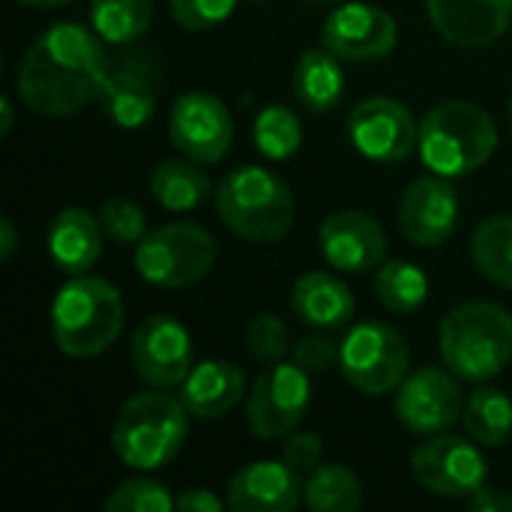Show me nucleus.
Here are the masks:
<instances>
[{
	"instance_id": "obj_1",
	"label": "nucleus",
	"mask_w": 512,
	"mask_h": 512,
	"mask_svg": "<svg viewBox=\"0 0 512 512\" xmlns=\"http://www.w3.org/2000/svg\"><path fill=\"white\" fill-rule=\"evenodd\" d=\"M108 72L102 36L63 21L30 42L15 69V90L33 114L69 117L102 96Z\"/></svg>"
},
{
	"instance_id": "obj_2",
	"label": "nucleus",
	"mask_w": 512,
	"mask_h": 512,
	"mask_svg": "<svg viewBox=\"0 0 512 512\" xmlns=\"http://www.w3.org/2000/svg\"><path fill=\"white\" fill-rule=\"evenodd\" d=\"M438 348L456 378L486 384L512 363V315L489 300L462 303L444 315Z\"/></svg>"
},
{
	"instance_id": "obj_3",
	"label": "nucleus",
	"mask_w": 512,
	"mask_h": 512,
	"mask_svg": "<svg viewBox=\"0 0 512 512\" xmlns=\"http://www.w3.org/2000/svg\"><path fill=\"white\" fill-rule=\"evenodd\" d=\"M126 321L120 291L99 276H69L51 303V336L66 357L87 360L108 351Z\"/></svg>"
},
{
	"instance_id": "obj_4",
	"label": "nucleus",
	"mask_w": 512,
	"mask_h": 512,
	"mask_svg": "<svg viewBox=\"0 0 512 512\" xmlns=\"http://www.w3.org/2000/svg\"><path fill=\"white\" fill-rule=\"evenodd\" d=\"M189 417L180 396L153 387V393H138L120 408L111 426V447L126 468L159 471L183 450Z\"/></svg>"
},
{
	"instance_id": "obj_5",
	"label": "nucleus",
	"mask_w": 512,
	"mask_h": 512,
	"mask_svg": "<svg viewBox=\"0 0 512 512\" xmlns=\"http://www.w3.org/2000/svg\"><path fill=\"white\" fill-rule=\"evenodd\" d=\"M420 159L432 174L465 177L483 168L498 150V126L474 102L450 99L420 120Z\"/></svg>"
},
{
	"instance_id": "obj_6",
	"label": "nucleus",
	"mask_w": 512,
	"mask_h": 512,
	"mask_svg": "<svg viewBox=\"0 0 512 512\" xmlns=\"http://www.w3.org/2000/svg\"><path fill=\"white\" fill-rule=\"evenodd\" d=\"M216 213L240 240L279 243L294 225V195L267 168L246 165L216 186Z\"/></svg>"
},
{
	"instance_id": "obj_7",
	"label": "nucleus",
	"mask_w": 512,
	"mask_h": 512,
	"mask_svg": "<svg viewBox=\"0 0 512 512\" xmlns=\"http://www.w3.org/2000/svg\"><path fill=\"white\" fill-rule=\"evenodd\" d=\"M216 264V240L195 222H168L150 228L135 246V270L156 288H189Z\"/></svg>"
},
{
	"instance_id": "obj_8",
	"label": "nucleus",
	"mask_w": 512,
	"mask_h": 512,
	"mask_svg": "<svg viewBox=\"0 0 512 512\" xmlns=\"http://www.w3.org/2000/svg\"><path fill=\"white\" fill-rule=\"evenodd\" d=\"M411 369V351L399 330L360 321L339 342V372L366 396H387L402 387Z\"/></svg>"
},
{
	"instance_id": "obj_9",
	"label": "nucleus",
	"mask_w": 512,
	"mask_h": 512,
	"mask_svg": "<svg viewBox=\"0 0 512 512\" xmlns=\"http://www.w3.org/2000/svg\"><path fill=\"white\" fill-rule=\"evenodd\" d=\"M312 405V375L297 363H270L246 393V423L261 441L288 438Z\"/></svg>"
},
{
	"instance_id": "obj_10",
	"label": "nucleus",
	"mask_w": 512,
	"mask_h": 512,
	"mask_svg": "<svg viewBox=\"0 0 512 512\" xmlns=\"http://www.w3.org/2000/svg\"><path fill=\"white\" fill-rule=\"evenodd\" d=\"M396 420L414 435H441L465 417V393L450 369L423 366L396 390Z\"/></svg>"
},
{
	"instance_id": "obj_11",
	"label": "nucleus",
	"mask_w": 512,
	"mask_h": 512,
	"mask_svg": "<svg viewBox=\"0 0 512 512\" xmlns=\"http://www.w3.org/2000/svg\"><path fill=\"white\" fill-rule=\"evenodd\" d=\"M348 135L351 144L372 162H405L417 141H420V123L402 105L390 96H369L357 102L348 114Z\"/></svg>"
},
{
	"instance_id": "obj_12",
	"label": "nucleus",
	"mask_w": 512,
	"mask_h": 512,
	"mask_svg": "<svg viewBox=\"0 0 512 512\" xmlns=\"http://www.w3.org/2000/svg\"><path fill=\"white\" fill-rule=\"evenodd\" d=\"M411 471L423 489L441 498H471L486 486V459L483 453L456 435H429L414 456Z\"/></svg>"
},
{
	"instance_id": "obj_13",
	"label": "nucleus",
	"mask_w": 512,
	"mask_h": 512,
	"mask_svg": "<svg viewBox=\"0 0 512 512\" xmlns=\"http://www.w3.org/2000/svg\"><path fill=\"white\" fill-rule=\"evenodd\" d=\"M168 135L183 156L201 165H213L225 159V153L231 150L234 120L219 96L204 90H189L171 105Z\"/></svg>"
},
{
	"instance_id": "obj_14",
	"label": "nucleus",
	"mask_w": 512,
	"mask_h": 512,
	"mask_svg": "<svg viewBox=\"0 0 512 512\" xmlns=\"http://www.w3.org/2000/svg\"><path fill=\"white\" fill-rule=\"evenodd\" d=\"M132 369L147 387H177L192 372V336L171 315H150L138 324L129 345Z\"/></svg>"
},
{
	"instance_id": "obj_15",
	"label": "nucleus",
	"mask_w": 512,
	"mask_h": 512,
	"mask_svg": "<svg viewBox=\"0 0 512 512\" xmlns=\"http://www.w3.org/2000/svg\"><path fill=\"white\" fill-rule=\"evenodd\" d=\"M324 48H330L339 60L372 63L384 60L399 42L396 18L372 3H345L333 9L321 30Z\"/></svg>"
},
{
	"instance_id": "obj_16",
	"label": "nucleus",
	"mask_w": 512,
	"mask_h": 512,
	"mask_svg": "<svg viewBox=\"0 0 512 512\" xmlns=\"http://www.w3.org/2000/svg\"><path fill=\"white\" fill-rule=\"evenodd\" d=\"M459 225V192L450 177L429 174L414 180L399 204V228L417 246H441Z\"/></svg>"
},
{
	"instance_id": "obj_17",
	"label": "nucleus",
	"mask_w": 512,
	"mask_h": 512,
	"mask_svg": "<svg viewBox=\"0 0 512 512\" xmlns=\"http://www.w3.org/2000/svg\"><path fill=\"white\" fill-rule=\"evenodd\" d=\"M318 243L336 273H369L381 267L387 255V231L363 210L327 216L318 231Z\"/></svg>"
},
{
	"instance_id": "obj_18",
	"label": "nucleus",
	"mask_w": 512,
	"mask_h": 512,
	"mask_svg": "<svg viewBox=\"0 0 512 512\" xmlns=\"http://www.w3.org/2000/svg\"><path fill=\"white\" fill-rule=\"evenodd\" d=\"M303 483L288 462H252L231 477L225 504L234 512H294L303 504Z\"/></svg>"
},
{
	"instance_id": "obj_19",
	"label": "nucleus",
	"mask_w": 512,
	"mask_h": 512,
	"mask_svg": "<svg viewBox=\"0 0 512 512\" xmlns=\"http://www.w3.org/2000/svg\"><path fill=\"white\" fill-rule=\"evenodd\" d=\"M435 30L462 48L498 42L512 21V0H426Z\"/></svg>"
},
{
	"instance_id": "obj_20",
	"label": "nucleus",
	"mask_w": 512,
	"mask_h": 512,
	"mask_svg": "<svg viewBox=\"0 0 512 512\" xmlns=\"http://www.w3.org/2000/svg\"><path fill=\"white\" fill-rule=\"evenodd\" d=\"M246 396V375L228 360H204L180 384V399L195 420H219Z\"/></svg>"
},
{
	"instance_id": "obj_21",
	"label": "nucleus",
	"mask_w": 512,
	"mask_h": 512,
	"mask_svg": "<svg viewBox=\"0 0 512 512\" xmlns=\"http://www.w3.org/2000/svg\"><path fill=\"white\" fill-rule=\"evenodd\" d=\"M291 309L306 327L342 330L354 321L357 303H354L351 288L342 279H336L333 273H324V270H312L294 282Z\"/></svg>"
},
{
	"instance_id": "obj_22",
	"label": "nucleus",
	"mask_w": 512,
	"mask_h": 512,
	"mask_svg": "<svg viewBox=\"0 0 512 512\" xmlns=\"http://www.w3.org/2000/svg\"><path fill=\"white\" fill-rule=\"evenodd\" d=\"M102 234L99 216H90L81 207H66L48 225V255L69 276L90 273L102 258Z\"/></svg>"
},
{
	"instance_id": "obj_23",
	"label": "nucleus",
	"mask_w": 512,
	"mask_h": 512,
	"mask_svg": "<svg viewBox=\"0 0 512 512\" xmlns=\"http://www.w3.org/2000/svg\"><path fill=\"white\" fill-rule=\"evenodd\" d=\"M99 102L114 126L141 129L156 114V87L150 72L135 60H123L108 72Z\"/></svg>"
},
{
	"instance_id": "obj_24",
	"label": "nucleus",
	"mask_w": 512,
	"mask_h": 512,
	"mask_svg": "<svg viewBox=\"0 0 512 512\" xmlns=\"http://www.w3.org/2000/svg\"><path fill=\"white\" fill-rule=\"evenodd\" d=\"M345 75L330 48H309L294 66V96L312 114H327L342 102Z\"/></svg>"
},
{
	"instance_id": "obj_25",
	"label": "nucleus",
	"mask_w": 512,
	"mask_h": 512,
	"mask_svg": "<svg viewBox=\"0 0 512 512\" xmlns=\"http://www.w3.org/2000/svg\"><path fill=\"white\" fill-rule=\"evenodd\" d=\"M213 183L207 171H201V162L195 159H162L150 177V192L153 198L174 213L195 210L201 201H207Z\"/></svg>"
},
{
	"instance_id": "obj_26",
	"label": "nucleus",
	"mask_w": 512,
	"mask_h": 512,
	"mask_svg": "<svg viewBox=\"0 0 512 512\" xmlns=\"http://www.w3.org/2000/svg\"><path fill=\"white\" fill-rule=\"evenodd\" d=\"M303 504L312 512H351L363 504V483L348 465H318L303 483Z\"/></svg>"
},
{
	"instance_id": "obj_27",
	"label": "nucleus",
	"mask_w": 512,
	"mask_h": 512,
	"mask_svg": "<svg viewBox=\"0 0 512 512\" xmlns=\"http://www.w3.org/2000/svg\"><path fill=\"white\" fill-rule=\"evenodd\" d=\"M465 429L480 447H501L512 435V399L495 387H480L465 402Z\"/></svg>"
},
{
	"instance_id": "obj_28",
	"label": "nucleus",
	"mask_w": 512,
	"mask_h": 512,
	"mask_svg": "<svg viewBox=\"0 0 512 512\" xmlns=\"http://www.w3.org/2000/svg\"><path fill=\"white\" fill-rule=\"evenodd\" d=\"M471 258L489 282L512 291V216H489L477 225Z\"/></svg>"
},
{
	"instance_id": "obj_29",
	"label": "nucleus",
	"mask_w": 512,
	"mask_h": 512,
	"mask_svg": "<svg viewBox=\"0 0 512 512\" xmlns=\"http://www.w3.org/2000/svg\"><path fill=\"white\" fill-rule=\"evenodd\" d=\"M153 0H90V24L102 42L126 45L147 33Z\"/></svg>"
},
{
	"instance_id": "obj_30",
	"label": "nucleus",
	"mask_w": 512,
	"mask_h": 512,
	"mask_svg": "<svg viewBox=\"0 0 512 512\" xmlns=\"http://www.w3.org/2000/svg\"><path fill=\"white\" fill-rule=\"evenodd\" d=\"M375 294H378V300L390 312L408 315V312H417L426 303L429 279H426V273L417 264L393 258V261H384L378 267V273H375Z\"/></svg>"
},
{
	"instance_id": "obj_31",
	"label": "nucleus",
	"mask_w": 512,
	"mask_h": 512,
	"mask_svg": "<svg viewBox=\"0 0 512 512\" xmlns=\"http://www.w3.org/2000/svg\"><path fill=\"white\" fill-rule=\"evenodd\" d=\"M255 147L267 159H291L303 147V126L300 117L288 105H267L255 117Z\"/></svg>"
},
{
	"instance_id": "obj_32",
	"label": "nucleus",
	"mask_w": 512,
	"mask_h": 512,
	"mask_svg": "<svg viewBox=\"0 0 512 512\" xmlns=\"http://www.w3.org/2000/svg\"><path fill=\"white\" fill-rule=\"evenodd\" d=\"M108 512H171L177 510V498H171V492L156 483V480H144V477H132L126 483H120L108 501Z\"/></svg>"
},
{
	"instance_id": "obj_33",
	"label": "nucleus",
	"mask_w": 512,
	"mask_h": 512,
	"mask_svg": "<svg viewBox=\"0 0 512 512\" xmlns=\"http://www.w3.org/2000/svg\"><path fill=\"white\" fill-rule=\"evenodd\" d=\"M246 345H249V354L264 366L282 363L288 357V351L294 348L288 324L279 315H270V312L252 318V324L246 330Z\"/></svg>"
},
{
	"instance_id": "obj_34",
	"label": "nucleus",
	"mask_w": 512,
	"mask_h": 512,
	"mask_svg": "<svg viewBox=\"0 0 512 512\" xmlns=\"http://www.w3.org/2000/svg\"><path fill=\"white\" fill-rule=\"evenodd\" d=\"M99 222L105 237L123 246H138L147 234V216L132 198H108L99 207Z\"/></svg>"
},
{
	"instance_id": "obj_35",
	"label": "nucleus",
	"mask_w": 512,
	"mask_h": 512,
	"mask_svg": "<svg viewBox=\"0 0 512 512\" xmlns=\"http://www.w3.org/2000/svg\"><path fill=\"white\" fill-rule=\"evenodd\" d=\"M237 0H171L174 21L189 33H204L231 18Z\"/></svg>"
},
{
	"instance_id": "obj_36",
	"label": "nucleus",
	"mask_w": 512,
	"mask_h": 512,
	"mask_svg": "<svg viewBox=\"0 0 512 512\" xmlns=\"http://www.w3.org/2000/svg\"><path fill=\"white\" fill-rule=\"evenodd\" d=\"M291 354H294V363L303 366L309 375H324L339 363V345L330 336H315V333L297 339Z\"/></svg>"
},
{
	"instance_id": "obj_37",
	"label": "nucleus",
	"mask_w": 512,
	"mask_h": 512,
	"mask_svg": "<svg viewBox=\"0 0 512 512\" xmlns=\"http://www.w3.org/2000/svg\"><path fill=\"white\" fill-rule=\"evenodd\" d=\"M324 459V441L315 432H291L282 444V462H288L297 474L309 477Z\"/></svg>"
},
{
	"instance_id": "obj_38",
	"label": "nucleus",
	"mask_w": 512,
	"mask_h": 512,
	"mask_svg": "<svg viewBox=\"0 0 512 512\" xmlns=\"http://www.w3.org/2000/svg\"><path fill=\"white\" fill-rule=\"evenodd\" d=\"M468 507L474 512H512V495H507L504 489L483 486L477 495L468 498Z\"/></svg>"
},
{
	"instance_id": "obj_39",
	"label": "nucleus",
	"mask_w": 512,
	"mask_h": 512,
	"mask_svg": "<svg viewBox=\"0 0 512 512\" xmlns=\"http://www.w3.org/2000/svg\"><path fill=\"white\" fill-rule=\"evenodd\" d=\"M222 507V498H216L210 489H189L177 498V510L180 512H219Z\"/></svg>"
},
{
	"instance_id": "obj_40",
	"label": "nucleus",
	"mask_w": 512,
	"mask_h": 512,
	"mask_svg": "<svg viewBox=\"0 0 512 512\" xmlns=\"http://www.w3.org/2000/svg\"><path fill=\"white\" fill-rule=\"evenodd\" d=\"M18 249V228L12 219H0V261H9Z\"/></svg>"
},
{
	"instance_id": "obj_41",
	"label": "nucleus",
	"mask_w": 512,
	"mask_h": 512,
	"mask_svg": "<svg viewBox=\"0 0 512 512\" xmlns=\"http://www.w3.org/2000/svg\"><path fill=\"white\" fill-rule=\"evenodd\" d=\"M0 114H3L0 135H9V132H12V123H15V114H12V102H9V96H3V99H0Z\"/></svg>"
},
{
	"instance_id": "obj_42",
	"label": "nucleus",
	"mask_w": 512,
	"mask_h": 512,
	"mask_svg": "<svg viewBox=\"0 0 512 512\" xmlns=\"http://www.w3.org/2000/svg\"><path fill=\"white\" fill-rule=\"evenodd\" d=\"M21 6H30V9H54V6H66L72 0H15Z\"/></svg>"
},
{
	"instance_id": "obj_43",
	"label": "nucleus",
	"mask_w": 512,
	"mask_h": 512,
	"mask_svg": "<svg viewBox=\"0 0 512 512\" xmlns=\"http://www.w3.org/2000/svg\"><path fill=\"white\" fill-rule=\"evenodd\" d=\"M303 3H315V6H327V3H336V0H303Z\"/></svg>"
},
{
	"instance_id": "obj_44",
	"label": "nucleus",
	"mask_w": 512,
	"mask_h": 512,
	"mask_svg": "<svg viewBox=\"0 0 512 512\" xmlns=\"http://www.w3.org/2000/svg\"><path fill=\"white\" fill-rule=\"evenodd\" d=\"M246 3H264V0H246Z\"/></svg>"
},
{
	"instance_id": "obj_45",
	"label": "nucleus",
	"mask_w": 512,
	"mask_h": 512,
	"mask_svg": "<svg viewBox=\"0 0 512 512\" xmlns=\"http://www.w3.org/2000/svg\"><path fill=\"white\" fill-rule=\"evenodd\" d=\"M510 126H512V99H510Z\"/></svg>"
}]
</instances>
